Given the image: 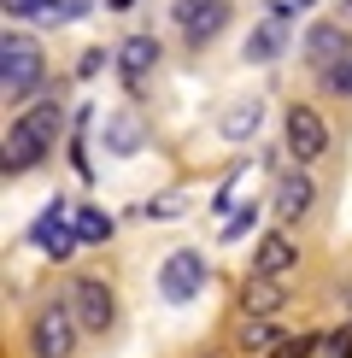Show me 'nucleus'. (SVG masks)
<instances>
[{
    "mask_svg": "<svg viewBox=\"0 0 352 358\" xmlns=\"http://www.w3.org/2000/svg\"><path fill=\"white\" fill-rule=\"evenodd\" d=\"M59 129H65V100H36V106H24L12 117V129H6V159H0L6 176L36 171L59 147Z\"/></svg>",
    "mask_w": 352,
    "mask_h": 358,
    "instance_id": "nucleus-1",
    "label": "nucleus"
},
{
    "mask_svg": "<svg viewBox=\"0 0 352 358\" xmlns=\"http://www.w3.org/2000/svg\"><path fill=\"white\" fill-rule=\"evenodd\" d=\"M82 352V323L71 300H41L29 317V358H77Z\"/></svg>",
    "mask_w": 352,
    "mask_h": 358,
    "instance_id": "nucleus-2",
    "label": "nucleus"
},
{
    "mask_svg": "<svg viewBox=\"0 0 352 358\" xmlns=\"http://www.w3.org/2000/svg\"><path fill=\"white\" fill-rule=\"evenodd\" d=\"M41 83H47L41 41L24 36V29H6V41H0V94H6V100H29Z\"/></svg>",
    "mask_w": 352,
    "mask_h": 358,
    "instance_id": "nucleus-3",
    "label": "nucleus"
},
{
    "mask_svg": "<svg viewBox=\"0 0 352 358\" xmlns=\"http://www.w3.org/2000/svg\"><path fill=\"white\" fill-rule=\"evenodd\" d=\"M65 300H71V311H77L82 335H100V341H106V335L117 329V294H112L106 276H71Z\"/></svg>",
    "mask_w": 352,
    "mask_h": 358,
    "instance_id": "nucleus-4",
    "label": "nucleus"
},
{
    "mask_svg": "<svg viewBox=\"0 0 352 358\" xmlns=\"http://www.w3.org/2000/svg\"><path fill=\"white\" fill-rule=\"evenodd\" d=\"M282 141H288L293 165H317V159L329 153V124H323V112L305 106V100H293L288 117H282Z\"/></svg>",
    "mask_w": 352,
    "mask_h": 358,
    "instance_id": "nucleus-5",
    "label": "nucleus"
},
{
    "mask_svg": "<svg viewBox=\"0 0 352 358\" xmlns=\"http://www.w3.org/2000/svg\"><path fill=\"white\" fill-rule=\"evenodd\" d=\"M212 282V264H205V252L200 247H176L165 264H159V294H165L170 306H188L194 294Z\"/></svg>",
    "mask_w": 352,
    "mask_h": 358,
    "instance_id": "nucleus-6",
    "label": "nucleus"
},
{
    "mask_svg": "<svg viewBox=\"0 0 352 358\" xmlns=\"http://www.w3.org/2000/svg\"><path fill=\"white\" fill-rule=\"evenodd\" d=\"M300 53H305V65H317L323 77L329 71H341L346 59H352V36H346V24L341 18H323L305 29V41H300Z\"/></svg>",
    "mask_w": 352,
    "mask_h": 358,
    "instance_id": "nucleus-7",
    "label": "nucleus"
},
{
    "mask_svg": "<svg viewBox=\"0 0 352 358\" xmlns=\"http://www.w3.org/2000/svg\"><path fill=\"white\" fill-rule=\"evenodd\" d=\"M270 206H276V223H282V229H300V223L311 217V206H317V182H311V171H305V165L282 171V182H276Z\"/></svg>",
    "mask_w": 352,
    "mask_h": 358,
    "instance_id": "nucleus-8",
    "label": "nucleus"
},
{
    "mask_svg": "<svg viewBox=\"0 0 352 358\" xmlns=\"http://www.w3.org/2000/svg\"><path fill=\"white\" fill-rule=\"evenodd\" d=\"M29 241H36L41 252H47V259H71V252L82 247V241H77V212H71L65 200H53L47 212L36 217V229H29Z\"/></svg>",
    "mask_w": 352,
    "mask_h": 358,
    "instance_id": "nucleus-9",
    "label": "nucleus"
},
{
    "mask_svg": "<svg viewBox=\"0 0 352 358\" xmlns=\"http://www.w3.org/2000/svg\"><path fill=\"white\" fill-rule=\"evenodd\" d=\"M288 29H293V6H282V0H276V6L264 12V24L247 36L241 59H247V65H270V59H282V53H288Z\"/></svg>",
    "mask_w": 352,
    "mask_h": 358,
    "instance_id": "nucleus-10",
    "label": "nucleus"
},
{
    "mask_svg": "<svg viewBox=\"0 0 352 358\" xmlns=\"http://www.w3.org/2000/svg\"><path fill=\"white\" fill-rule=\"evenodd\" d=\"M293 271H300V241H293V229H270V235H258V247H253V276H276V282H288Z\"/></svg>",
    "mask_w": 352,
    "mask_h": 358,
    "instance_id": "nucleus-11",
    "label": "nucleus"
},
{
    "mask_svg": "<svg viewBox=\"0 0 352 358\" xmlns=\"http://www.w3.org/2000/svg\"><path fill=\"white\" fill-rule=\"evenodd\" d=\"M153 71H159V41L153 36H124L117 41V83H124L129 94H141Z\"/></svg>",
    "mask_w": 352,
    "mask_h": 358,
    "instance_id": "nucleus-12",
    "label": "nucleus"
},
{
    "mask_svg": "<svg viewBox=\"0 0 352 358\" xmlns=\"http://www.w3.org/2000/svg\"><path fill=\"white\" fill-rule=\"evenodd\" d=\"M288 306V282L276 276H247L241 282V317H276Z\"/></svg>",
    "mask_w": 352,
    "mask_h": 358,
    "instance_id": "nucleus-13",
    "label": "nucleus"
},
{
    "mask_svg": "<svg viewBox=\"0 0 352 358\" xmlns=\"http://www.w3.org/2000/svg\"><path fill=\"white\" fill-rule=\"evenodd\" d=\"M100 141H106V153L117 159H129V153H141V141H147V124H141V112H112L106 117V129H100Z\"/></svg>",
    "mask_w": 352,
    "mask_h": 358,
    "instance_id": "nucleus-14",
    "label": "nucleus"
},
{
    "mask_svg": "<svg viewBox=\"0 0 352 358\" xmlns=\"http://www.w3.org/2000/svg\"><path fill=\"white\" fill-rule=\"evenodd\" d=\"M258 124H264V100L253 94V100H235V106L217 117V136H223V141H253Z\"/></svg>",
    "mask_w": 352,
    "mask_h": 358,
    "instance_id": "nucleus-15",
    "label": "nucleus"
},
{
    "mask_svg": "<svg viewBox=\"0 0 352 358\" xmlns=\"http://www.w3.org/2000/svg\"><path fill=\"white\" fill-rule=\"evenodd\" d=\"M82 0H6V18H41V24H65V18H82Z\"/></svg>",
    "mask_w": 352,
    "mask_h": 358,
    "instance_id": "nucleus-16",
    "label": "nucleus"
},
{
    "mask_svg": "<svg viewBox=\"0 0 352 358\" xmlns=\"http://www.w3.org/2000/svg\"><path fill=\"white\" fill-rule=\"evenodd\" d=\"M282 335H288V329H282L276 317H247V323H241V335H235V347H241V352H253V358H270Z\"/></svg>",
    "mask_w": 352,
    "mask_h": 358,
    "instance_id": "nucleus-17",
    "label": "nucleus"
},
{
    "mask_svg": "<svg viewBox=\"0 0 352 358\" xmlns=\"http://www.w3.org/2000/svg\"><path fill=\"white\" fill-rule=\"evenodd\" d=\"M223 24H229V0H217V6H205L194 24H182V41L200 53V48H212V41L223 36Z\"/></svg>",
    "mask_w": 352,
    "mask_h": 358,
    "instance_id": "nucleus-18",
    "label": "nucleus"
},
{
    "mask_svg": "<svg viewBox=\"0 0 352 358\" xmlns=\"http://www.w3.org/2000/svg\"><path fill=\"white\" fill-rule=\"evenodd\" d=\"M112 212H100V206H77V241L82 247H106L112 241Z\"/></svg>",
    "mask_w": 352,
    "mask_h": 358,
    "instance_id": "nucleus-19",
    "label": "nucleus"
},
{
    "mask_svg": "<svg viewBox=\"0 0 352 358\" xmlns=\"http://www.w3.org/2000/svg\"><path fill=\"white\" fill-rule=\"evenodd\" d=\"M317 352H323V329H288L270 358H317Z\"/></svg>",
    "mask_w": 352,
    "mask_h": 358,
    "instance_id": "nucleus-20",
    "label": "nucleus"
},
{
    "mask_svg": "<svg viewBox=\"0 0 352 358\" xmlns=\"http://www.w3.org/2000/svg\"><path fill=\"white\" fill-rule=\"evenodd\" d=\"M317 358H352V323L323 329V352H317Z\"/></svg>",
    "mask_w": 352,
    "mask_h": 358,
    "instance_id": "nucleus-21",
    "label": "nucleus"
},
{
    "mask_svg": "<svg viewBox=\"0 0 352 358\" xmlns=\"http://www.w3.org/2000/svg\"><path fill=\"white\" fill-rule=\"evenodd\" d=\"M253 223H258V206H253V200H247V206H241V212H235V217L223 223V241H241V235H247V229H253Z\"/></svg>",
    "mask_w": 352,
    "mask_h": 358,
    "instance_id": "nucleus-22",
    "label": "nucleus"
},
{
    "mask_svg": "<svg viewBox=\"0 0 352 358\" xmlns=\"http://www.w3.org/2000/svg\"><path fill=\"white\" fill-rule=\"evenodd\" d=\"M205 6H217V0H176V6H170V18H176V24H194Z\"/></svg>",
    "mask_w": 352,
    "mask_h": 358,
    "instance_id": "nucleus-23",
    "label": "nucleus"
},
{
    "mask_svg": "<svg viewBox=\"0 0 352 358\" xmlns=\"http://www.w3.org/2000/svg\"><path fill=\"white\" fill-rule=\"evenodd\" d=\"M323 83H329V88H335V94H341V100H352V59H346L341 71H329V77H323Z\"/></svg>",
    "mask_w": 352,
    "mask_h": 358,
    "instance_id": "nucleus-24",
    "label": "nucleus"
},
{
    "mask_svg": "<svg viewBox=\"0 0 352 358\" xmlns=\"http://www.w3.org/2000/svg\"><path fill=\"white\" fill-rule=\"evenodd\" d=\"M341 24H346V29H352V0H341Z\"/></svg>",
    "mask_w": 352,
    "mask_h": 358,
    "instance_id": "nucleus-25",
    "label": "nucleus"
},
{
    "mask_svg": "<svg viewBox=\"0 0 352 358\" xmlns=\"http://www.w3.org/2000/svg\"><path fill=\"white\" fill-rule=\"evenodd\" d=\"M106 6H112V12H129V6H135V0H106Z\"/></svg>",
    "mask_w": 352,
    "mask_h": 358,
    "instance_id": "nucleus-26",
    "label": "nucleus"
},
{
    "mask_svg": "<svg viewBox=\"0 0 352 358\" xmlns=\"http://www.w3.org/2000/svg\"><path fill=\"white\" fill-rule=\"evenodd\" d=\"M305 6H317V0H293V12H305Z\"/></svg>",
    "mask_w": 352,
    "mask_h": 358,
    "instance_id": "nucleus-27",
    "label": "nucleus"
}]
</instances>
